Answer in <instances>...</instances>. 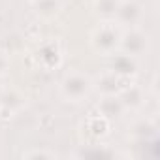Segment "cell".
Segmentation results:
<instances>
[{"label": "cell", "mask_w": 160, "mask_h": 160, "mask_svg": "<svg viewBox=\"0 0 160 160\" xmlns=\"http://www.w3.org/2000/svg\"><path fill=\"white\" fill-rule=\"evenodd\" d=\"M121 34L122 32L117 27V23H111L109 19H106L104 23H100L92 30V34H91V45L100 55H113L115 49H119Z\"/></svg>", "instance_id": "cell-1"}, {"label": "cell", "mask_w": 160, "mask_h": 160, "mask_svg": "<svg viewBox=\"0 0 160 160\" xmlns=\"http://www.w3.org/2000/svg\"><path fill=\"white\" fill-rule=\"evenodd\" d=\"M92 89V81L81 72H72L68 73L64 79H62V83H60V92L66 100L70 102H79V100H83Z\"/></svg>", "instance_id": "cell-2"}, {"label": "cell", "mask_w": 160, "mask_h": 160, "mask_svg": "<svg viewBox=\"0 0 160 160\" xmlns=\"http://www.w3.org/2000/svg\"><path fill=\"white\" fill-rule=\"evenodd\" d=\"M149 47V36L138 28H132L124 34H121V42H119V49L130 57H139L141 53H145Z\"/></svg>", "instance_id": "cell-3"}, {"label": "cell", "mask_w": 160, "mask_h": 160, "mask_svg": "<svg viewBox=\"0 0 160 160\" xmlns=\"http://www.w3.org/2000/svg\"><path fill=\"white\" fill-rule=\"evenodd\" d=\"M126 79H128V77L117 75L115 72L108 70V72H104V73L96 79V91L102 92L104 96H106V94H119V92L126 87V85H122Z\"/></svg>", "instance_id": "cell-4"}, {"label": "cell", "mask_w": 160, "mask_h": 160, "mask_svg": "<svg viewBox=\"0 0 160 160\" xmlns=\"http://www.w3.org/2000/svg\"><path fill=\"white\" fill-rule=\"evenodd\" d=\"M115 17H117V23L121 25H136L141 17V6L134 0H121V4L115 12Z\"/></svg>", "instance_id": "cell-5"}, {"label": "cell", "mask_w": 160, "mask_h": 160, "mask_svg": "<svg viewBox=\"0 0 160 160\" xmlns=\"http://www.w3.org/2000/svg\"><path fill=\"white\" fill-rule=\"evenodd\" d=\"M124 109H126V108H124V104L121 102L119 94H106V96L100 100V104H98L100 115L106 117V119H109V121H111V119H119Z\"/></svg>", "instance_id": "cell-6"}, {"label": "cell", "mask_w": 160, "mask_h": 160, "mask_svg": "<svg viewBox=\"0 0 160 160\" xmlns=\"http://www.w3.org/2000/svg\"><path fill=\"white\" fill-rule=\"evenodd\" d=\"M111 72H115L117 75H122V77H130V75L138 73L136 57H130V55H126V53L115 55V57H113V64H111Z\"/></svg>", "instance_id": "cell-7"}, {"label": "cell", "mask_w": 160, "mask_h": 160, "mask_svg": "<svg viewBox=\"0 0 160 160\" xmlns=\"http://www.w3.org/2000/svg\"><path fill=\"white\" fill-rule=\"evenodd\" d=\"M121 102L124 104V108H138L143 102V91L136 85H126L121 92H119Z\"/></svg>", "instance_id": "cell-8"}, {"label": "cell", "mask_w": 160, "mask_h": 160, "mask_svg": "<svg viewBox=\"0 0 160 160\" xmlns=\"http://www.w3.org/2000/svg\"><path fill=\"white\" fill-rule=\"evenodd\" d=\"M38 62H42L45 68L57 66L60 62V51L55 43H47L38 51Z\"/></svg>", "instance_id": "cell-9"}, {"label": "cell", "mask_w": 160, "mask_h": 160, "mask_svg": "<svg viewBox=\"0 0 160 160\" xmlns=\"http://www.w3.org/2000/svg\"><path fill=\"white\" fill-rule=\"evenodd\" d=\"M32 4H34V10L38 15L42 17H53L58 13L62 2L60 0H32Z\"/></svg>", "instance_id": "cell-10"}, {"label": "cell", "mask_w": 160, "mask_h": 160, "mask_svg": "<svg viewBox=\"0 0 160 160\" xmlns=\"http://www.w3.org/2000/svg\"><path fill=\"white\" fill-rule=\"evenodd\" d=\"M23 104H25V98H23V94H21L19 91H15V89H8V91H4V92H0V106H6V108H10L12 111H15V109H19Z\"/></svg>", "instance_id": "cell-11"}, {"label": "cell", "mask_w": 160, "mask_h": 160, "mask_svg": "<svg viewBox=\"0 0 160 160\" xmlns=\"http://www.w3.org/2000/svg\"><path fill=\"white\" fill-rule=\"evenodd\" d=\"M121 0H94V12L102 19H113Z\"/></svg>", "instance_id": "cell-12"}, {"label": "cell", "mask_w": 160, "mask_h": 160, "mask_svg": "<svg viewBox=\"0 0 160 160\" xmlns=\"http://www.w3.org/2000/svg\"><path fill=\"white\" fill-rule=\"evenodd\" d=\"M87 128H89V132H91L94 138H102V136H106V134L109 132V119H106V117H102V115L91 117V119L87 121Z\"/></svg>", "instance_id": "cell-13"}, {"label": "cell", "mask_w": 160, "mask_h": 160, "mask_svg": "<svg viewBox=\"0 0 160 160\" xmlns=\"http://www.w3.org/2000/svg\"><path fill=\"white\" fill-rule=\"evenodd\" d=\"M25 158H55V152H47V151H30L23 154Z\"/></svg>", "instance_id": "cell-14"}, {"label": "cell", "mask_w": 160, "mask_h": 160, "mask_svg": "<svg viewBox=\"0 0 160 160\" xmlns=\"http://www.w3.org/2000/svg\"><path fill=\"white\" fill-rule=\"evenodd\" d=\"M8 70H10V58L4 53H0V77H2Z\"/></svg>", "instance_id": "cell-15"}]
</instances>
